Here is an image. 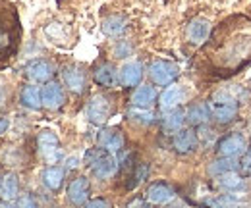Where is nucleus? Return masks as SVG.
<instances>
[{"instance_id":"obj_38","label":"nucleus","mask_w":251,"mask_h":208,"mask_svg":"<svg viewBox=\"0 0 251 208\" xmlns=\"http://www.w3.org/2000/svg\"><path fill=\"white\" fill-rule=\"evenodd\" d=\"M250 154H251V152H250Z\"/></svg>"},{"instance_id":"obj_11","label":"nucleus","mask_w":251,"mask_h":208,"mask_svg":"<svg viewBox=\"0 0 251 208\" xmlns=\"http://www.w3.org/2000/svg\"><path fill=\"white\" fill-rule=\"evenodd\" d=\"M174 189L168 185V183H164V181H155V183H151L149 187H147V191H145V199H147V203L149 205H168L170 201H174Z\"/></svg>"},{"instance_id":"obj_28","label":"nucleus","mask_w":251,"mask_h":208,"mask_svg":"<svg viewBox=\"0 0 251 208\" xmlns=\"http://www.w3.org/2000/svg\"><path fill=\"white\" fill-rule=\"evenodd\" d=\"M129 118L135 119V121H139V123H153L155 114H153L151 110H143V108H133V106H131V110H129Z\"/></svg>"},{"instance_id":"obj_8","label":"nucleus","mask_w":251,"mask_h":208,"mask_svg":"<svg viewBox=\"0 0 251 208\" xmlns=\"http://www.w3.org/2000/svg\"><path fill=\"white\" fill-rule=\"evenodd\" d=\"M60 73H62L64 85L72 91V92L81 94L85 91V87H87V73H85V69L81 66H77V64L64 66Z\"/></svg>"},{"instance_id":"obj_4","label":"nucleus","mask_w":251,"mask_h":208,"mask_svg":"<svg viewBox=\"0 0 251 208\" xmlns=\"http://www.w3.org/2000/svg\"><path fill=\"white\" fill-rule=\"evenodd\" d=\"M37 149H39V154L41 158L47 162V164H56L60 154H62V149H60V139L54 131L50 129H43L39 131L37 135Z\"/></svg>"},{"instance_id":"obj_3","label":"nucleus","mask_w":251,"mask_h":208,"mask_svg":"<svg viewBox=\"0 0 251 208\" xmlns=\"http://www.w3.org/2000/svg\"><path fill=\"white\" fill-rule=\"evenodd\" d=\"M211 118L217 119L219 123H228L238 116V100L228 91H217L211 96V102L207 104Z\"/></svg>"},{"instance_id":"obj_7","label":"nucleus","mask_w":251,"mask_h":208,"mask_svg":"<svg viewBox=\"0 0 251 208\" xmlns=\"http://www.w3.org/2000/svg\"><path fill=\"white\" fill-rule=\"evenodd\" d=\"M25 77L31 81V85L49 83L54 75V64L47 58H35L25 66Z\"/></svg>"},{"instance_id":"obj_18","label":"nucleus","mask_w":251,"mask_h":208,"mask_svg":"<svg viewBox=\"0 0 251 208\" xmlns=\"http://www.w3.org/2000/svg\"><path fill=\"white\" fill-rule=\"evenodd\" d=\"M209 33H211V23L207 20H203V18H197L188 25L186 37H188V41L191 45H201V43H205L209 39Z\"/></svg>"},{"instance_id":"obj_1","label":"nucleus","mask_w":251,"mask_h":208,"mask_svg":"<svg viewBox=\"0 0 251 208\" xmlns=\"http://www.w3.org/2000/svg\"><path fill=\"white\" fill-rule=\"evenodd\" d=\"M20 37V22L16 10L0 0V62L12 58Z\"/></svg>"},{"instance_id":"obj_9","label":"nucleus","mask_w":251,"mask_h":208,"mask_svg":"<svg viewBox=\"0 0 251 208\" xmlns=\"http://www.w3.org/2000/svg\"><path fill=\"white\" fill-rule=\"evenodd\" d=\"M89 195H91V185H89V179L85 176H79V178L70 181L68 191H66V199L72 207H83L89 201Z\"/></svg>"},{"instance_id":"obj_24","label":"nucleus","mask_w":251,"mask_h":208,"mask_svg":"<svg viewBox=\"0 0 251 208\" xmlns=\"http://www.w3.org/2000/svg\"><path fill=\"white\" fill-rule=\"evenodd\" d=\"M126 20L122 16H110L102 22V33L106 37H120L126 31Z\"/></svg>"},{"instance_id":"obj_20","label":"nucleus","mask_w":251,"mask_h":208,"mask_svg":"<svg viewBox=\"0 0 251 208\" xmlns=\"http://www.w3.org/2000/svg\"><path fill=\"white\" fill-rule=\"evenodd\" d=\"M41 179H43V185L49 189V191H60L64 185V179H66V170L60 168V166H47L41 174Z\"/></svg>"},{"instance_id":"obj_29","label":"nucleus","mask_w":251,"mask_h":208,"mask_svg":"<svg viewBox=\"0 0 251 208\" xmlns=\"http://www.w3.org/2000/svg\"><path fill=\"white\" fill-rule=\"evenodd\" d=\"M209 205H211V208H236L238 201L234 195H220L217 199H213Z\"/></svg>"},{"instance_id":"obj_27","label":"nucleus","mask_w":251,"mask_h":208,"mask_svg":"<svg viewBox=\"0 0 251 208\" xmlns=\"http://www.w3.org/2000/svg\"><path fill=\"white\" fill-rule=\"evenodd\" d=\"M238 170V164L234 162V158H220L217 162H213L211 164V168H209V172L211 174H215V176H222V174H228V172H236Z\"/></svg>"},{"instance_id":"obj_16","label":"nucleus","mask_w":251,"mask_h":208,"mask_svg":"<svg viewBox=\"0 0 251 208\" xmlns=\"http://www.w3.org/2000/svg\"><path fill=\"white\" fill-rule=\"evenodd\" d=\"M186 98H188V92H186L184 87H180V85H170V87H166V89L162 91V94L158 96V104H160V108H162L164 112H168V110L178 108Z\"/></svg>"},{"instance_id":"obj_36","label":"nucleus","mask_w":251,"mask_h":208,"mask_svg":"<svg viewBox=\"0 0 251 208\" xmlns=\"http://www.w3.org/2000/svg\"><path fill=\"white\" fill-rule=\"evenodd\" d=\"M166 208H186L184 205H170V207H166Z\"/></svg>"},{"instance_id":"obj_10","label":"nucleus","mask_w":251,"mask_h":208,"mask_svg":"<svg viewBox=\"0 0 251 208\" xmlns=\"http://www.w3.org/2000/svg\"><path fill=\"white\" fill-rule=\"evenodd\" d=\"M246 149H248V141L240 133H228L217 143V150L224 158H236V156L244 154Z\"/></svg>"},{"instance_id":"obj_37","label":"nucleus","mask_w":251,"mask_h":208,"mask_svg":"<svg viewBox=\"0 0 251 208\" xmlns=\"http://www.w3.org/2000/svg\"><path fill=\"white\" fill-rule=\"evenodd\" d=\"M0 207H2V203H0Z\"/></svg>"},{"instance_id":"obj_13","label":"nucleus","mask_w":251,"mask_h":208,"mask_svg":"<svg viewBox=\"0 0 251 208\" xmlns=\"http://www.w3.org/2000/svg\"><path fill=\"white\" fill-rule=\"evenodd\" d=\"M143 79V66L141 62H126L124 66L118 69V83L122 87H137Z\"/></svg>"},{"instance_id":"obj_23","label":"nucleus","mask_w":251,"mask_h":208,"mask_svg":"<svg viewBox=\"0 0 251 208\" xmlns=\"http://www.w3.org/2000/svg\"><path fill=\"white\" fill-rule=\"evenodd\" d=\"M186 119H188L191 125H205L209 119H211V112H209V106L205 102H195L191 104L186 112Z\"/></svg>"},{"instance_id":"obj_19","label":"nucleus","mask_w":251,"mask_h":208,"mask_svg":"<svg viewBox=\"0 0 251 208\" xmlns=\"http://www.w3.org/2000/svg\"><path fill=\"white\" fill-rule=\"evenodd\" d=\"M20 197V179L18 174L8 172L0 178V199L6 203H12L14 199Z\"/></svg>"},{"instance_id":"obj_14","label":"nucleus","mask_w":251,"mask_h":208,"mask_svg":"<svg viewBox=\"0 0 251 208\" xmlns=\"http://www.w3.org/2000/svg\"><path fill=\"white\" fill-rule=\"evenodd\" d=\"M199 145V137L193 129H180L172 137V149L178 154H191Z\"/></svg>"},{"instance_id":"obj_26","label":"nucleus","mask_w":251,"mask_h":208,"mask_svg":"<svg viewBox=\"0 0 251 208\" xmlns=\"http://www.w3.org/2000/svg\"><path fill=\"white\" fill-rule=\"evenodd\" d=\"M217 183H219L220 189H224L228 193H234L244 185V178L238 172H228V174L217 176Z\"/></svg>"},{"instance_id":"obj_2","label":"nucleus","mask_w":251,"mask_h":208,"mask_svg":"<svg viewBox=\"0 0 251 208\" xmlns=\"http://www.w3.org/2000/svg\"><path fill=\"white\" fill-rule=\"evenodd\" d=\"M87 168L93 172L95 178L99 179H110L116 172H118V160L112 152L100 149H89L83 156Z\"/></svg>"},{"instance_id":"obj_21","label":"nucleus","mask_w":251,"mask_h":208,"mask_svg":"<svg viewBox=\"0 0 251 208\" xmlns=\"http://www.w3.org/2000/svg\"><path fill=\"white\" fill-rule=\"evenodd\" d=\"M97 139H99L100 149L108 150L112 154L118 152V150L124 147V135L118 129H104V131H100V135Z\"/></svg>"},{"instance_id":"obj_12","label":"nucleus","mask_w":251,"mask_h":208,"mask_svg":"<svg viewBox=\"0 0 251 208\" xmlns=\"http://www.w3.org/2000/svg\"><path fill=\"white\" fill-rule=\"evenodd\" d=\"M41 100H43V106L47 110H58L62 108L64 102H66V92H64L62 85L58 83H47L43 89H41Z\"/></svg>"},{"instance_id":"obj_35","label":"nucleus","mask_w":251,"mask_h":208,"mask_svg":"<svg viewBox=\"0 0 251 208\" xmlns=\"http://www.w3.org/2000/svg\"><path fill=\"white\" fill-rule=\"evenodd\" d=\"M10 127V119L8 118H0V133H6V129Z\"/></svg>"},{"instance_id":"obj_32","label":"nucleus","mask_w":251,"mask_h":208,"mask_svg":"<svg viewBox=\"0 0 251 208\" xmlns=\"http://www.w3.org/2000/svg\"><path fill=\"white\" fill-rule=\"evenodd\" d=\"M83 208H110V203L106 199H91L83 205Z\"/></svg>"},{"instance_id":"obj_31","label":"nucleus","mask_w":251,"mask_h":208,"mask_svg":"<svg viewBox=\"0 0 251 208\" xmlns=\"http://www.w3.org/2000/svg\"><path fill=\"white\" fill-rule=\"evenodd\" d=\"M8 98H10V87H8L6 81L0 79V110L8 104Z\"/></svg>"},{"instance_id":"obj_15","label":"nucleus","mask_w":251,"mask_h":208,"mask_svg":"<svg viewBox=\"0 0 251 208\" xmlns=\"http://www.w3.org/2000/svg\"><path fill=\"white\" fill-rule=\"evenodd\" d=\"M93 81L99 87H102V89H112V87L118 85V69L112 64L102 62V64H99L95 68Z\"/></svg>"},{"instance_id":"obj_6","label":"nucleus","mask_w":251,"mask_h":208,"mask_svg":"<svg viewBox=\"0 0 251 208\" xmlns=\"http://www.w3.org/2000/svg\"><path fill=\"white\" fill-rule=\"evenodd\" d=\"M112 114V100L106 94H95L87 104V119L93 125H104Z\"/></svg>"},{"instance_id":"obj_22","label":"nucleus","mask_w":251,"mask_h":208,"mask_svg":"<svg viewBox=\"0 0 251 208\" xmlns=\"http://www.w3.org/2000/svg\"><path fill=\"white\" fill-rule=\"evenodd\" d=\"M20 104L27 110H39L43 108V100H41V89L37 85H25L20 92Z\"/></svg>"},{"instance_id":"obj_34","label":"nucleus","mask_w":251,"mask_h":208,"mask_svg":"<svg viewBox=\"0 0 251 208\" xmlns=\"http://www.w3.org/2000/svg\"><path fill=\"white\" fill-rule=\"evenodd\" d=\"M127 208H149V203H145L143 199H135V201L129 203V207Z\"/></svg>"},{"instance_id":"obj_33","label":"nucleus","mask_w":251,"mask_h":208,"mask_svg":"<svg viewBox=\"0 0 251 208\" xmlns=\"http://www.w3.org/2000/svg\"><path fill=\"white\" fill-rule=\"evenodd\" d=\"M240 166H242V170H244V174H246V176H250V178H251V154H246V156L242 158V162H240Z\"/></svg>"},{"instance_id":"obj_17","label":"nucleus","mask_w":251,"mask_h":208,"mask_svg":"<svg viewBox=\"0 0 251 208\" xmlns=\"http://www.w3.org/2000/svg\"><path fill=\"white\" fill-rule=\"evenodd\" d=\"M158 100V92L151 85H139L131 94V106L133 108H143L151 110V106Z\"/></svg>"},{"instance_id":"obj_25","label":"nucleus","mask_w":251,"mask_h":208,"mask_svg":"<svg viewBox=\"0 0 251 208\" xmlns=\"http://www.w3.org/2000/svg\"><path fill=\"white\" fill-rule=\"evenodd\" d=\"M184 121H186V112H182L180 108H174V110H168L166 114H164V119H162V125H164V129H168V131H180L182 129V125H184Z\"/></svg>"},{"instance_id":"obj_30","label":"nucleus","mask_w":251,"mask_h":208,"mask_svg":"<svg viewBox=\"0 0 251 208\" xmlns=\"http://www.w3.org/2000/svg\"><path fill=\"white\" fill-rule=\"evenodd\" d=\"M16 201H18L16 203L18 208H39V203H37V199L33 197L31 193H22Z\"/></svg>"},{"instance_id":"obj_5","label":"nucleus","mask_w":251,"mask_h":208,"mask_svg":"<svg viewBox=\"0 0 251 208\" xmlns=\"http://www.w3.org/2000/svg\"><path fill=\"white\" fill-rule=\"evenodd\" d=\"M180 75V69L176 64L168 62V60H155L151 66H149V77L155 85L160 87H168L172 85Z\"/></svg>"}]
</instances>
